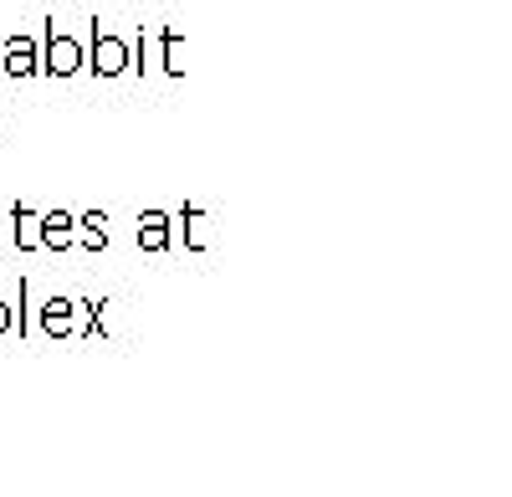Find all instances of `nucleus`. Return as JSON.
Segmentation results:
<instances>
[{"label": "nucleus", "mask_w": 512, "mask_h": 497, "mask_svg": "<svg viewBox=\"0 0 512 497\" xmlns=\"http://www.w3.org/2000/svg\"><path fill=\"white\" fill-rule=\"evenodd\" d=\"M72 62H77V47H72V41H57V47H52V67H57V72H67Z\"/></svg>", "instance_id": "obj_1"}, {"label": "nucleus", "mask_w": 512, "mask_h": 497, "mask_svg": "<svg viewBox=\"0 0 512 497\" xmlns=\"http://www.w3.org/2000/svg\"><path fill=\"white\" fill-rule=\"evenodd\" d=\"M47 241H52V246H62V241H67V221H62V216H52V221H47Z\"/></svg>", "instance_id": "obj_2"}, {"label": "nucleus", "mask_w": 512, "mask_h": 497, "mask_svg": "<svg viewBox=\"0 0 512 497\" xmlns=\"http://www.w3.org/2000/svg\"><path fill=\"white\" fill-rule=\"evenodd\" d=\"M47 323L57 328V334H62V328H67V303H52V313H47Z\"/></svg>", "instance_id": "obj_3"}, {"label": "nucleus", "mask_w": 512, "mask_h": 497, "mask_svg": "<svg viewBox=\"0 0 512 497\" xmlns=\"http://www.w3.org/2000/svg\"><path fill=\"white\" fill-rule=\"evenodd\" d=\"M0 328H6V308H0Z\"/></svg>", "instance_id": "obj_4"}]
</instances>
